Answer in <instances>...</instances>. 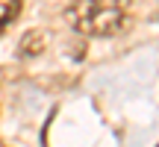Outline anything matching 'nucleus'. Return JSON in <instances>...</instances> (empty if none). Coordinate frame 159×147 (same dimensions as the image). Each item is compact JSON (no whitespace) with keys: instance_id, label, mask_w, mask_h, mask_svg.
Returning <instances> with one entry per match:
<instances>
[{"instance_id":"nucleus-1","label":"nucleus","mask_w":159,"mask_h":147,"mask_svg":"<svg viewBox=\"0 0 159 147\" xmlns=\"http://www.w3.org/2000/svg\"><path fill=\"white\" fill-rule=\"evenodd\" d=\"M130 0H77L65 9L71 29L89 38H106L124 29V12Z\"/></svg>"},{"instance_id":"nucleus-2","label":"nucleus","mask_w":159,"mask_h":147,"mask_svg":"<svg viewBox=\"0 0 159 147\" xmlns=\"http://www.w3.org/2000/svg\"><path fill=\"white\" fill-rule=\"evenodd\" d=\"M44 50H47V35L41 33V29H30L21 38V44H18V56H24V59L41 56Z\"/></svg>"},{"instance_id":"nucleus-3","label":"nucleus","mask_w":159,"mask_h":147,"mask_svg":"<svg viewBox=\"0 0 159 147\" xmlns=\"http://www.w3.org/2000/svg\"><path fill=\"white\" fill-rule=\"evenodd\" d=\"M18 12V0H0V33H3V27L15 18Z\"/></svg>"}]
</instances>
